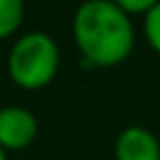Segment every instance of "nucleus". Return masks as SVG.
<instances>
[{
  "instance_id": "1",
  "label": "nucleus",
  "mask_w": 160,
  "mask_h": 160,
  "mask_svg": "<svg viewBox=\"0 0 160 160\" xmlns=\"http://www.w3.org/2000/svg\"><path fill=\"white\" fill-rule=\"evenodd\" d=\"M73 40L82 64L113 68L130 59L137 42L134 21L115 5V0H87L71 21Z\"/></svg>"
},
{
  "instance_id": "2",
  "label": "nucleus",
  "mask_w": 160,
  "mask_h": 160,
  "mask_svg": "<svg viewBox=\"0 0 160 160\" xmlns=\"http://www.w3.org/2000/svg\"><path fill=\"white\" fill-rule=\"evenodd\" d=\"M61 52L57 40L45 31L21 33L7 52V75L21 90H42L57 78Z\"/></svg>"
},
{
  "instance_id": "3",
  "label": "nucleus",
  "mask_w": 160,
  "mask_h": 160,
  "mask_svg": "<svg viewBox=\"0 0 160 160\" xmlns=\"http://www.w3.org/2000/svg\"><path fill=\"white\" fill-rule=\"evenodd\" d=\"M38 118L26 106H2L0 108V148L24 151L38 139Z\"/></svg>"
},
{
  "instance_id": "4",
  "label": "nucleus",
  "mask_w": 160,
  "mask_h": 160,
  "mask_svg": "<svg viewBox=\"0 0 160 160\" xmlns=\"http://www.w3.org/2000/svg\"><path fill=\"white\" fill-rule=\"evenodd\" d=\"M113 155L115 160H160V141L148 127L130 125L115 137Z\"/></svg>"
},
{
  "instance_id": "5",
  "label": "nucleus",
  "mask_w": 160,
  "mask_h": 160,
  "mask_svg": "<svg viewBox=\"0 0 160 160\" xmlns=\"http://www.w3.org/2000/svg\"><path fill=\"white\" fill-rule=\"evenodd\" d=\"M26 5L21 0H0V40H7L21 28Z\"/></svg>"
},
{
  "instance_id": "6",
  "label": "nucleus",
  "mask_w": 160,
  "mask_h": 160,
  "mask_svg": "<svg viewBox=\"0 0 160 160\" xmlns=\"http://www.w3.org/2000/svg\"><path fill=\"white\" fill-rule=\"evenodd\" d=\"M144 38L148 47L160 57V0H155L153 7L144 14Z\"/></svg>"
},
{
  "instance_id": "7",
  "label": "nucleus",
  "mask_w": 160,
  "mask_h": 160,
  "mask_svg": "<svg viewBox=\"0 0 160 160\" xmlns=\"http://www.w3.org/2000/svg\"><path fill=\"white\" fill-rule=\"evenodd\" d=\"M153 2L155 0H115V5L125 12L132 21H134V17H144L153 7Z\"/></svg>"
},
{
  "instance_id": "8",
  "label": "nucleus",
  "mask_w": 160,
  "mask_h": 160,
  "mask_svg": "<svg viewBox=\"0 0 160 160\" xmlns=\"http://www.w3.org/2000/svg\"><path fill=\"white\" fill-rule=\"evenodd\" d=\"M0 160H10V158H7V153H5L2 148H0Z\"/></svg>"
}]
</instances>
